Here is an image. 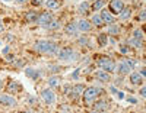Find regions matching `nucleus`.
<instances>
[{"instance_id": "nucleus-1", "label": "nucleus", "mask_w": 146, "mask_h": 113, "mask_svg": "<svg viewBox=\"0 0 146 113\" xmlns=\"http://www.w3.org/2000/svg\"><path fill=\"white\" fill-rule=\"evenodd\" d=\"M34 49L36 52H41V54H56V52H58L57 51V45L54 42H50V41H38V42H35Z\"/></svg>"}, {"instance_id": "nucleus-2", "label": "nucleus", "mask_w": 146, "mask_h": 113, "mask_svg": "<svg viewBox=\"0 0 146 113\" xmlns=\"http://www.w3.org/2000/svg\"><path fill=\"white\" fill-rule=\"evenodd\" d=\"M100 94H102V90L100 87H88V89L83 90L82 99L85 100V103H92L94 100H96V97Z\"/></svg>"}, {"instance_id": "nucleus-3", "label": "nucleus", "mask_w": 146, "mask_h": 113, "mask_svg": "<svg viewBox=\"0 0 146 113\" xmlns=\"http://www.w3.org/2000/svg\"><path fill=\"white\" fill-rule=\"evenodd\" d=\"M96 64H98V67L107 73H113L115 70V61L113 58L110 57H98V59H96Z\"/></svg>"}, {"instance_id": "nucleus-4", "label": "nucleus", "mask_w": 146, "mask_h": 113, "mask_svg": "<svg viewBox=\"0 0 146 113\" xmlns=\"http://www.w3.org/2000/svg\"><path fill=\"white\" fill-rule=\"evenodd\" d=\"M57 57L62 59V61H72V59H76L78 58V54L73 51L70 46H66V48H62L57 52Z\"/></svg>"}, {"instance_id": "nucleus-5", "label": "nucleus", "mask_w": 146, "mask_h": 113, "mask_svg": "<svg viewBox=\"0 0 146 113\" xmlns=\"http://www.w3.org/2000/svg\"><path fill=\"white\" fill-rule=\"evenodd\" d=\"M83 90H85V87H83L82 84H76L75 87H66V89H64V93L69 96V99L76 100L79 96H82Z\"/></svg>"}, {"instance_id": "nucleus-6", "label": "nucleus", "mask_w": 146, "mask_h": 113, "mask_svg": "<svg viewBox=\"0 0 146 113\" xmlns=\"http://www.w3.org/2000/svg\"><path fill=\"white\" fill-rule=\"evenodd\" d=\"M51 20H54V18H53V15L50 13V12H42V13H40L38 15V19H36V23L38 25H41V26L44 28L45 25H48Z\"/></svg>"}, {"instance_id": "nucleus-7", "label": "nucleus", "mask_w": 146, "mask_h": 113, "mask_svg": "<svg viewBox=\"0 0 146 113\" xmlns=\"http://www.w3.org/2000/svg\"><path fill=\"white\" fill-rule=\"evenodd\" d=\"M41 97H42V100H44L47 105H53V103L56 102V94H54V91H53L51 89L42 90V91H41Z\"/></svg>"}, {"instance_id": "nucleus-8", "label": "nucleus", "mask_w": 146, "mask_h": 113, "mask_svg": "<svg viewBox=\"0 0 146 113\" xmlns=\"http://www.w3.org/2000/svg\"><path fill=\"white\" fill-rule=\"evenodd\" d=\"M108 7H110V12H111V13L118 15L120 12L124 9V3H123V0H113V2L108 5Z\"/></svg>"}, {"instance_id": "nucleus-9", "label": "nucleus", "mask_w": 146, "mask_h": 113, "mask_svg": "<svg viewBox=\"0 0 146 113\" xmlns=\"http://www.w3.org/2000/svg\"><path fill=\"white\" fill-rule=\"evenodd\" d=\"M0 105L6 107H15L16 106V99L9 94H2L0 96Z\"/></svg>"}, {"instance_id": "nucleus-10", "label": "nucleus", "mask_w": 146, "mask_h": 113, "mask_svg": "<svg viewBox=\"0 0 146 113\" xmlns=\"http://www.w3.org/2000/svg\"><path fill=\"white\" fill-rule=\"evenodd\" d=\"M78 29L80 32H91L92 31V22H89L86 19H80L78 22Z\"/></svg>"}, {"instance_id": "nucleus-11", "label": "nucleus", "mask_w": 146, "mask_h": 113, "mask_svg": "<svg viewBox=\"0 0 146 113\" xmlns=\"http://www.w3.org/2000/svg\"><path fill=\"white\" fill-rule=\"evenodd\" d=\"M95 77L96 80H100L102 83H108L110 80H111V75H110V73L104 71V70H98V71H95Z\"/></svg>"}, {"instance_id": "nucleus-12", "label": "nucleus", "mask_w": 146, "mask_h": 113, "mask_svg": "<svg viewBox=\"0 0 146 113\" xmlns=\"http://www.w3.org/2000/svg\"><path fill=\"white\" fill-rule=\"evenodd\" d=\"M130 83L133 86H142L143 84V75L140 73H131L130 74Z\"/></svg>"}, {"instance_id": "nucleus-13", "label": "nucleus", "mask_w": 146, "mask_h": 113, "mask_svg": "<svg viewBox=\"0 0 146 113\" xmlns=\"http://www.w3.org/2000/svg\"><path fill=\"white\" fill-rule=\"evenodd\" d=\"M110 109V103L105 102V100H100L94 105V110L95 112H107Z\"/></svg>"}, {"instance_id": "nucleus-14", "label": "nucleus", "mask_w": 146, "mask_h": 113, "mask_svg": "<svg viewBox=\"0 0 146 113\" xmlns=\"http://www.w3.org/2000/svg\"><path fill=\"white\" fill-rule=\"evenodd\" d=\"M117 71H118L120 75H126V74H129L131 71V67L127 64L126 61H121L120 64H118V67H117Z\"/></svg>"}, {"instance_id": "nucleus-15", "label": "nucleus", "mask_w": 146, "mask_h": 113, "mask_svg": "<svg viewBox=\"0 0 146 113\" xmlns=\"http://www.w3.org/2000/svg\"><path fill=\"white\" fill-rule=\"evenodd\" d=\"M64 32H66L67 35H72V36L75 35V36H76L78 32H79V29H78V23H73V22H72V23H67L66 26H64Z\"/></svg>"}, {"instance_id": "nucleus-16", "label": "nucleus", "mask_w": 146, "mask_h": 113, "mask_svg": "<svg viewBox=\"0 0 146 113\" xmlns=\"http://www.w3.org/2000/svg\"><path fill=\"white\" fill-rule=\"evenodd\" d=\"M101 18H102V20H104V23H114L115 22V19H114V16L111 15V12L110 10H102L101 12Z\"/></svg>"}, {"instance_id": "nucleus-17", "label": "nucleus", "mask_w": 146, "mask_h": 113, "mask_svg": "<svg viewBox=\"0 0 146 113\" xmlns=\"http://www.w3.org/2000/svg\"><path fill=\"white\" fill-rule=\"evenodd\" d=\"M25 74H27V77L32 78V80H38L41 77V74L38 70H35V68H27L25 70Z\"/></svg>"}, {"instance_id": "nucleus-18", "label": "nucleus", "mask_w": 146, "mask_h": 113, "mask_svg": "<svg viewBox=\"0 0 146 113\" xmlns=\"http://www.w3.org/2000/svg\"><path fill=\"white\" fill-rule=\"evenodd\" d=\"M60 84H62V78L57 77V75L48 78V86H50V89H56V87H58Z\"/></svg>"}, {"instance_id": "nucleus-19", "label": "nucleus", "mask_w": 146, "mask_h": 113, "mask_svg": "<svg viewBox=\"0 0 146 113\" xmlns=\"http://www.w3.org/2000/svg\"><path fill=\"white\" fill-rule=\"evenodd\" d=\"M7 90H9L10 93H18V91L22 90V86H21L18 81H12V83L7 86Z\"/></svg>"}, {"instance_id": "nucleus-20", "label": "nucleus", "mask_w": 146, "mask_h": 113, "mask_svg": "<svg viewBox=\"0 0 146 113\" xmlns=\"http://www.w3.org/2000/svg\"><path fill=\"white\" fill-rule=\"evenodd\" d=\"M130 16H131V9H130V7H124V9L118 13V18H120L121 20H127Z\"/></svg>"}, {"instance_id": "nucleus-21", "label": "nucleus", "mask_w": 146, "mask_h": 113, "mask_svg": "<svg viewBox=\"0 0 146 113\" xmlns=\"http://www.w3.org/2000/svg\"><path fill=\"white\" fill-rule=\"evenodd\" d=\"M50 10H56L60 7V2L58 0H45V3H44Z\"/></svg>"}, {"instance_id": "nucleus-22", "label": "nucleus", "mask_w": 146, "mask_h": 113, "mask_svg": "<svg viewBox=\"0 0 146 113\" xmlns=\"http://www.w3.org/2000/svg\"><path fill=\"white\" fill-rule=\"evenodd\" d=\"M127 44L131 45V46H136V48H142V46H143L142 39H139V38H135V36H131L130 39L127 41Z\"/></svg>"}, {"instance_id": "nucleus-23", "label": "nucleus", "mask_w": 146, "mask_h": 113, "mask_svg": "<svg viewBox=\"0 0 146 113\" xmlns=\"http://www.w3.org/2000/svg\"><path fill=\"white\" fill-rule=\"evenodd\" d=\"M91 22L95 25L96 28H101L102 25H104V20H102L101 15H94V16H92V19H91Z\"/></svg>"}, {"instance_id": "nucleus-24", "label": "nucleus", "mask_w": 146, "mask_h": 113, "mask_svg": "<svg viewBox=\"0 0 146 113\" xmlns=\"http://www.w3.org/2000/svg\"><path fill=\"white\" fill-rule=\"evenodd\" d=\"M25 19L28 22H36V19H38V13H35L34 10H29L25 13Z\"/></svg>"}, {"instance_id": "nucleus-25", "label": "nucleus", "mask_w": 146, "mask_h": 113, "mask_svg": "<svg viewBox=\"0 0 146 113\" xmlns=\"http://www.w3.org/2000/svg\"><path fill=\"white\" fill-rule=\"evenodd\" d=\"M45 29H50V31H54V29H58L60 28V22L58 20H51L48 25H45L44 26Z\"/></svg>"}, {"instance_id": "nucleus-26", "label": "nucleus", "mask_w": 146, "mask_h": 113, "mask_svg": "<svg viewBox=\"0 0 146 113\" xmlns=\"http://www.w3.org/2000/svg\"><path fill=\"white\" fill-rule=\"evenodd\" d=\"M105 3H107V0H96V2L92 5V10H95V12H96V10H100L101 7H104Z\"/></svg>"}, {"instance_id": "nucleus-27", "label": "nucleus", "mask_w": 146, "mask_h": 113, "mask_svg": "<svg viewBox=\"0 0 146 113\" xmlns=\"http://www.w3.org/2000/svg\"><path fill=\"white\" fill-rule=\"evenodd\" d=\"M120 33V26H117V25H113L108 28V35H118Z\"/></svg>"}, {"instance_id": "nucleus-28", "label": "nucleus", "mask_w": 146, "mask_h": 113, "mask_svg": "<svg viewBox=\"0 0 146 113\" xmlns=\"http://www.w3.org/2000/svg\"><path fill=\"white\" fill-rule=\"evenodd\" d=\"M107 42H108V35L101 33V35L98 36V44H100L101 46H105V45H107Z\"/></svg>"}, {"instance_id": "nucleus-29", "label": "nucleus", "mask_w": 146, "mask_h": 113, "mask_svg": "<svg viewBox=\"0 0 146 113\" xmlns=\"http://www.w3.org/2000/svg\"><path fill=\"white\" fill-rule=\"evenodd\" d=\"M88 10H89V3L88 2H82L80 6H79V12L83 13V12H88Z\"/></svg>"}, {"instance_id": "nucleus-30", "label": "nucleus", "mask_w": 146, "mask_h": 113, "mask_svg": "<svg viewBox=\"0 0 146 113\" xmlns=\"http://www.w3.org/2000/svg\"><path fill=\"white\" fill-rule=\"evenodd\" d=\"M120 54H123V55H127V54H130V48L127 46V45H120Z\"/></svg>"}, {"instance_id": "nucleus-31", "label": "nucleus", "mask_w": 146, "mask_h": 113, "mask_svg": "<svg viewBox=\"0 0 146 113\" xmlns=\"http://www.w3.org/2000/svg\"><path fill=\"white\" fill-rule=\"evenodd\" d=\"M137 20H140V22H146V9H143L140 13L137 15Z\"/></svg>"}, {"instance_id": "nucleus-32", "label": "nucleus", "mask_w": 146, "mask_h": 113, "mask_svg": "<svg viewBox=\"0 0 146 113\" xmlns=\"http://www.w3.org/2000/svg\"><path fill=\"white\" fill-rule=\"evenodd\" d=\"M79 44H80V45H88V44H89V38H88V36H80Z\"/></svg>"}, {"instance_id": "nucleus-33", "label": "nucleus", "mask_w": 146, "mask_h": 113, "mask_svg": "<svg viewBox=\"0 0 146 113\" xmlns=\"http://www.w3.org/2000/svg\"><path fill=\"white\" fill-rule=\"evenodd\" d=\"M131 36L139 38V39H143V33H142V31H140V29H136L135 32H133V35H131Z\"/></svg>"}, {"instance_id": "nucleus-34", "label": "nucleus", "mask_w": 146, "mask_h": 113, "mask_svg": "<svg viewBox=\"0 0 146 113\" xmlns=\"http://www.w3.org/2000/svg\"><path fill=\"white\" fill-rule=\"evenodd\" d=\"M58 110H62V112H72V109H70V106H67V105H60V107H58Z\"/></svg>"}, {"instance_id": "nucleus-35", "label": "nucleus", "mask_w": 146, "mask_h": 113, "mask_svg": "<svg viewBox=\"0 0 146 113\" xmlns=\"http://www.w3.org/2000/svg\"><path fill=\"white\" fill-rule=\"evenodd\" d=\"M139 94L142 96V97H145L146 99V86H143L142 89H140V91H139Z\"/></svg>"}, {"instance_id": "nucleus-36", "label": "nucleus", "mask_w": 146, "mask_h": 113, "mask_svg": "<svg viewBox=\"0 0 146 113\" xmlns=\"http://www.w3.org/2000/svg\"><path fill=\"white\" fill-rule=\"evenodd\" d=\"M32 5L34 6H41L42 5V0H32Z\"/></svg>"}, {"instance_id": "nucleus-37", "label": "nucleus", "mask_w": 146, "mask_h": 113, "mask_svg": "<svg viewBox=\"0 0 146 113\" xmlns=\"http://www.w3.org/2000/svg\"><path fill=\"white\" fill-rule=\"evenodd\" d=\"M124 61L127 62V64H129V65H130L131 68H133V67H135V59H124Z\"/></svg>"}, {"instance_id": "nucleus-38", "label": "nucleus", "mask_w": 146, "mask_h": 113, "mask_svg": "<svg viewBox=\"0 0 146 113\" xmlns=\"http://www.w3.org/2000/svg\"><path fill=\"white\" fill-rule=\"evenodd\" d=\"M127 102H129V103H137V100H136V99H133V97H129V99H127Z\"/></svg>"}, {"instance_id": "nucleus-39", "label": "nucleus", "mask_w": 146, "mask_h": 113, "mask_svg": "<svg viewBox=\"0 0 146 113\" xmlns=\"http://www.w3.org/2000/svg\"><path fill=\"white\" fill-rule=\"evenodd\" d=\"M117 97L118 99H124V93L123 91H117Z\"/></svg>"}, {"instance_id": "nucleus-40", "label": "nucleus", "mask_w": 146, "mask_h": 113, "mask_svg": "<svg viewBox=\"0 0 146 113\" xmlns=\"http://www.w3.org/2000/svg\"><path fill=\"white\" fill-rule=\"evenodd\" d=\"M140 74H142V75H143V77H146V68H143V70H142V71H140Z\"/></svg>"}, {"instance_id": "nucleus-41", "label": "nucleus", "mask_w": 146, "mask_h": 113, "mask_svg": "<svg viewBox=\"0 0 146 113\" xmlns=\"http://www.w3.org/2000/svg\"><path fill=\"white\" fill-rule=\"evenodd\" d=\"M5 31V26H3V25H2V22H0V33H2Z\"/></svg>"}, {"instance_id": "nucleus-42", "label": "nucleus", "mask_w": 146, "mask_h": 113, "mask_svg": "<svg viewBox=\"0 0 146 113\" xmlns=\"http://www.w3.org/2000/svg\"><path fill=\"white\" fill-rule=\"evenodd\" d=\"M3 54H5V55L9 54V48H5V49H3Z\"/></svg>"}, {"instance_id": "nucleus-43", "label": "nucleus", "mask_w": 146, "mask_h": 113, "mask_svg": "<svg viewBox=\"0 0 146 113\" xmlns=\"http://www.w3.org/2000/svg\"><path fill=\"white\" fill-rule=\"evenodd\" d=\"M15 2H16V3H25L27 0H15Z\"/></svg>"}, {"instance_id": "nucleus-44", "label": "nucleus", "mask_w": 146, "mask_h": 113, "mask_svg": "<svg viewBox=\"0 0 146 113\" xmlns=\"http://www.w3.org/2000/svg\"><path fill=\"white\" fill-rule=\"evenodd\" d=\"M110 91H111V93H117V90L114 89V87H111V89H110Z\"/></svg>"}, {"instance_id": "nucleus-45", "label": "nucleus", "mask_w": 146, "mask_h": 113, "mask_svg": "<svg viewBox=\"0 0 146 113\" xmlns=\"http://www.w3.org/2000/svg\"><path fill=\"white\" fill-rule=\"evenodd\" d=\"M2 87H3V81H2V80H0V89H2Z\"/></svg>"}, {"instance_id": "nucleus-46", "label": "nucleus", "mask_w": 146, "mask_h": 113, "mask_svg": "<svg viewBox=\"0 0 146 113\" xmlns=\"http://www.w3.org/2000/svg\"><path fill=\"white\" fill-rule=\"evenodd\" d=\"M143 31H145V32H146V25H145V26H143Z\"/></svg>"}, {"instance_id": "nucleus-47", "label": "nucleus", "mask_w": 146, "mask_h": 113, "mask_svg": "<svg viewBox=\"0 0 146 113\" xmlns=\"http://www.w3.org/2000/svg\"><path fill=\"white\" fill-rule=\"evenodd\" d=\"M0 22H2V20H0Z\"/></svg>"}]
</instances>
